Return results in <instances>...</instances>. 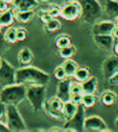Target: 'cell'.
I'll return each mask as SVG.
<instances>
[{"label": "cell", "instance_id": "6da1fadb", "mask_svg": "<svg viewBox=\"0 0 118 132\" xmlns=\"http://www.w3.org/2000/svg\"><path fill=\"white\" fill-rule=\"evenodd\" d=\"M16 83L20 84H44L50 80V75L45 71L31 66H25L16 69Z\"/></svg>", "mask_w": 118, "mask_h": 132}, {"label": "cell", "instance_id": "7a4b0ae2", "mask_svg": "<svg viewBox=\"0 0 118 132\" xmlns=\"http://www.w3.org/2000/svg\"><path fill=\"white\" fill-rule=\"evenodd\" d=\"M27 87L25 84L14 83L2 87L0 90V101L9 104L18 105L26 99Z\"/></svg>", "mask_w": 118, "mask_h": 132}, {"label": "cell", "instance_id": "3957f363", "mask_svg": "<svg viewBox=\"0 0 118 132\" xmlns=\"http://www.w3.org/2000/svg\"><path fill=\"white\" fill-rule=\"evenodd\" d=\"M81 7V18L89 24L96 23L103 14V9L98 0H78Z\"/></svg>", "mask_w": 118, "mask_h": 132}, {"label": "cell", "instance_id": "277c9868", "mask_svg": "<svg viewBox=\"0 0 118 132\" xmlns=\"http://www.w3.org/2000/svg\"><path fill=\"white\" fill-rule=\"evenodd\" d=\"M46 85L44 84H30L27 87L26 99L31 104L34 112L42 110L45 103Z\"/></svg>", "mask_w": 118, "mask_h": 132}, {"label": "cell", "instance_id": "5b68a950", "mask_svg": "<svg viewBox=\"0 0 118 132\" xmlns=\"http://www.w3.org/2000/svg\"><path fill=\"white\" fill-rule=\"evenodd\" d=\"M5 122L7 123L9 130L13 132H21L26 129V125L22 118L17 105L9 104L7 107Z\"/></svg>", "mask_w": 118, "mask_h": 132}, {"label": "cell", "instance_id": "8992f818", "mask_svg": "<svg viewBox=\"0 0 118 132\" xmlns=\"http://www.w3.org/2000/svg\"><path fill=\"white\" fill-rule=\"evenodd\" d=\"M85 106L82 104H79L78 111L75 116L66 120L64 124L63 131H72V132H80L84 131V121H85Z\"/></svg>", "mask_w": 118, "mask_h": 132}, {"label": "cell", "instance_id": "52a82bcc", "mask_svg": "<svg viewBox=\"0 0 118 132\" xmlns=\"http://www.w3.org/2000/svg\"><path fill=\"white\" fill-rule=\"evenodd\" d=\"M63 107L64 102L58 97H52L49 100L45 101L44 104V109L45 112L53 118L59 119L61 118L63 116Z\"/></svg>", "mask_w": 118, "mask_h": 132}, {"label": "cell", "instance_id": "ba28073f", "mask_svg": "<svg viewBox=\"0 0 118 132\" xmlns=\"http://www.w3.org/2000/svg\"><path fill=\"white\" fill-rule=\"evenodd\" d=\"M15 76L16 69L6 59H3L2 65L0 67V85L4 87L16 83Z\"/></svg>", "mask_w": 118, "mask_h": 132}, {"label": "cell", "instance_id": "9c48e42d", "mask_svg": "<svg viewBox=\"0 0 118 132\" xmlns=\"http://www.w3.org/2000/svg\"><path fill=\"white\" fill-rule=\"evenodd\" d=\"M62 18L66 20H75L81 16V7L78 0L66 2V5H64L61 7Z\"/></svg>", "mask_w": 118, "mask_h": 132}, {"label": "cell", "instance_id": "30bf717a", "mask_svg": "<svg viewBox=\"0 0 118 132\" xmlns=\"http://www.w3.org/2000/svg\"><path fill=\"white\" fill-rule=\"evenodd\" d=\"M84 131H108V127L102 117L98 116H90L85 118L84 121Z\"/></svg>", "mask_w": 118, "mask_h": 132}, {"label": "cell", "instance_id": "8fae6325", "mask_svg": "<svg viewBox=\"0 0 118 132\" xmlns=\"http://www.w3.org/2000/svg\"><path fill=\"white\" fill-rule=\"evenodd\" d=\"M93 41L97 46L102 50L113 51L115 38L112 34H94Z\"/></svg>", "mask_w": 118, "mask_h": 132}, {"label": "cell", "instance_id": "7c38bea8", "mask_svg": "<svg viewBox=\"0 0 118 132\" xmlns=\"http://www.w3.org/2000/svg\"><path fill=\"white\" fill-rule=\"evenodd\" d=\"M71 84H72V81L70 80L69 77L59 80L58 84H57L56 96L59 99H61L64 103L70 101V98H71V93H70Z\"/></svg>", "mask_w": 118, "mask_h": 132}, {"label": "cell", "instance_id": "4fadbf2b", "mask_svg": "<svg viewBox=\"0 0 118 132\" xmlns=\"http://www.w3.org/2000/svg\"><path fill=\"white\" fill-rule=\"evenodd\" d=\"M115 26V22L112 20L96 22L92 26V33L93 35L94 34H112Z\"/></svg>", "mask_w": 118, "mask_h": 132}, {"label": "cell", "instance_id": "5bb4252c", "mask_svg": "<svg viewBox=\"0 0 118 132\" xmlns=\"http://www.w3.org/2000/svg\"><path fill=\"white\" fill-rule=\"evenodd\" d=\"M116 71H118V57H109L103 62V72L107 79Z\"/></svg>", "mask_w": 118, "mask_h": 132}, {"label": "cell", "instance_id": "9a60e30c", "mask_svg": "<svg viewBox=\"0 0 118 132\" xmlns=\"http://www.w3.org/2000/svg\"><path fill=\"white\" fill-rule=\"evenodd\" d=\"M13 5L17 10H33L38 7L39 0H14Z\"/></svg>", "mask_w": 118, "mask_h": 132}, {"label": "cell", "instance_id": "2e32d148", "mask_svg": "<svg viewBox=\"0 0 118 132\" xmlns=\"http://www.w3.org/2000/svg\"><path fill=\"white\" fill-rule=\"evenodd\" d=\"M83 93H90V94H95L98 87V79L94 76H90V78L83 82H81Z\"/></svg>", "mask_w": 118, "mask_h": 132}, {"label": "cell", "instance_id": "e0dca14e", "mask_svg": "<svg viewBox=\"0 0 118 132\" xmlns=\"http://www.w3.org/2000/svg\"><path fill=\"white\" fill-rule=\"evenodd\" d=\"M104 11L109 18L115 20L118 18V1L117 0H105Z\"/></svg>", "mask_w": 118, "mask_h": 132}, {"label": "cell", "instance_id": "ac0fdd59", "mask_svg": "<svg viewBox=\"0 0 118 132\" xmlns=\"http://www.w3.org/2000/svg\"><path fill=\"white\" fill-rule=\"evenodd\" d=\"M33 58V54L31 50L28 47H24L19 52L18 54V60L20 62V64L23 65V66H28L31 64V62L32 61Z\"/></svg>", "mask_w": 118, "mask_h": 132}, {"label": "cell", "instance_id": "d6986e66", "mask_svg": "<svg viewBox=\"0 0 118 132\" xmlns=\"http://www.w3.org/2000/svg\"><path fill=\"white\" fill-rule=\"evenodd\" d=\"M78 107L79 104H74L73 102L68 101L66 103H64V107H63V116L64 118L66 120H69L70 118H72L75 116V114L78 111Z\"/></svg>", "mask_w": 118, "mask_h": 132}, {"label": "cell", "instance_id": "ffe728a7", "mask_svg": "<svg viewBox=\"0 0 118 132\" xmlns=\"http://www.w3.org/2000/svg\"><path fill=\"white\" fill-rule=\"evenodd\" d=\"M15 12L12 9H9L0 12V24L4 26H9L12 24L15 19Z\"/></svg>", "mask_w": 118, "mask_h": 132}, {"label": "cell", "instance_id": "44dd1931", "mask_svg": "<svg viewBox=\"0 0 118 132\" xmlns=\"http://www.w3.org/2000/svg\"><path fill=\"white\" fill-rule=\"evenodd\" d=\"M16 20H18L22 23H27L30 20H32L34 17V11L33 10H16L15 11Z\"/></svg>", "mask_w": 118, "mask_h": 132}, {"label": "cell", "instance_id": "7402d4cb", "mask_svg": "<svg viewBox=\"0 0 118 132\" xmlns=\"http://www.w3.org/2000/svg\"><path fill=\"white\" fill-rule=\"evenodd\" d=\"M62 66H63L64 69L66 71V76L69 78L74 77V74H75V72H76L77 68H79L78 65L76 64V62L73 61V60L70 59V58H68V59L65 60L64 63L62 64Z\"/></svg>", "mask_w": 118, "mask_h": 132}, {"label": "cell", "instance_id": "603a6c76", "mask_svg": "<svg viewBox=\"0 0 118 132\" xmlns=\"http://www.w3.org/2000/svg\"><path fill=\"white\" fill-rule=\"evenodd\" d=\"M101 102L104 105H113L116 102V94L112 90H105L101 95Z\"/></svg>", "mask_w": 118, "mask_h": 132}, {"label": "cell", "instance_id": "cb8c5ba5", "mask_svg": "<svg viewBox=\"0 0 118 132\" xmlns=\"http://www.w3.org/2000/svg\"><path fill=\"white\" fill-rule=\"evenodd\" d=\"M90 77V70H89V68H85V67H79L74 74L75 79H77L79 82H83L84 80L88 79Z\"/></svg>", "mask_w": 118, "mask_h": 132}, {"label": "cell", "instance_id": "d4e9b609", "mask_svg": "<svg viewBox=\"0 0 118 132\" xmlns=\"http://www.w3.org/2000/svg\"><path fill=\"white\" fill-rule=\"evenodd\" d=\"M58 54L60 56L65 58V59L71 58V57L76 54V47H75L74 45H72V44H70V45H68V46L59 48Z\"/></svg>", "mask_w": 118, "mask_h": 132}, {"label": "cell", "instance_id": "484cf974", "mask_svg": "<svg viewBox=\"0 0 118 132\" xmlns=\"http://www.w3.org/2000/svg\"><path fill=\"white\" fill-rule=\"evenodd\" d=\"M96 102H97V97L95 96V94H90V93H83L81 104H83L86 108L92 107L94 104H96Z\"/></svg>", "mask_w": 118, "mask_h": 132}, {"label": "cell", "instance_id": "4316f807", "mask_svg": "<svg viewBox=\"0 0 118 132\" xmlns=\"http://www.w3.org/2000/svg\"><path fill=\"white\" fill-rule=\"evenodd\" d=\"M5 39L9 44H14L18 41L17 40V29L13 27H9L4 32Z\"/></svg>", "mask_w": 118, "mask_h": 132}, {"label": "cell", "instance_id": "83f0119b", "mask_svg": "<svg viewBox=\"0 0 118 132\" xmlns=\"http://www.w3.org/2000/svg\"><path fill=\"white\" fill-rule=\"evenodd\" d=\"M55 44L56 46L59 48H62V47H66L68 46L71 44V39L68 35H66V34H62V35L58 36L55 40Z\"/></svg>", "mask_w": 118, "mask_h": 132}, {"label": "cell", "instance_id": "f1b7e54d", "mask_svg": "<svg viewBox=\"0 0 118 132\" xmlns=\"http://www.w3.org/2000/svg\"><path fill=\"white\" fill-rule=\"evenodd\" d=\"M45 28L49 31H55L61 28V23L55 18H53L45 23Z\"/></svg>", "mask_w": 118, "mask_h": 132}, {"label": "cell", "instance_id": "f546056e", "mask_svg": "<svg viewBox=\"0 0 118 132\" xmlns=\"http://www.w3.org/2000/svg\"><path fill=\"white\" fill-rule=\"evenodd\" d=\"M54 74H55V77L58 80H61V79H66V78H68L66 71H65V69H64L62 65L61 66L57 67V68H55Z\"/></svg>", "mask_w": 118, "mask_h": 132}, {"label": "cell", "instance_id": "4dcf8cb0", "mask_svg": "<svg viewBox=\"0 0 118 132\" xmlns=\"http://www.w3.org/2000/svg\"><path fill=\"white\" fill-rule=\"evenodd\" d=\"M70 93H71V95L83 94V90H82L81 83H76V82H72V84H71V87H70Z\"/></svg>", "mask_w": 118, "mask_h": 132}, {"label": "cell", "instance_id": "1f68e13d", "mask_svg": "<svg viewBox=\"0 0 118 132\" xmlns=\"http://www.w3.org/2000/svg\"><path fill=\"white\" fill-rule=\"evenodd\" d=\"M28 37V32L24 28H18L17 29V40L19 42L24 41Z\"/></svg>", "mask_w": 118, "mask_h": 132}, {"label": "cell", "instance_id": "d6a6232c", "mask_svg": "<svg viewBox=\"0 0 118 132\" xmlns=\"http://www.w3.org/2000/svg\"><path fill=\"white\" fill-rule=\"evenodd\" d=\"M47 11H48L49 14L52 16L53 18H56V17L60 16V14H61V7H57V6H52Z\"/></svg>", "mask_w": 118, "mask_h": 132}, {"label": "cell", "instance_id": "836d02e7", "mask_svg": "<svg viewBox=\"0 0 118 132\" xmlns=\"http://www.w3.org/2000/svg\"><path fill=\"white\" fill-rule=\"evenodd\" d=\"M39 18H40V20L44 22V23H46V22H48L51 19H53V17L49 14L48 11L41 10L40 11V13H39Z\"/></svg>", "mask_w": 118, "mask_h": 132}, {"label": "cell", "instance_id": "e575fe53", "mask_svg": "<svg viewBox=\"0 0 118 132\" xmlns=\"http://www.w3.org/2000/svg\"><path fill=\"white\" fill-rule=\"evenodd\" d=\"M108 83L112 86H118V71L112 74L109 78L107 79Z\"/></svg>", "mask_w": 118, "mask_h": 132}, {"label": "cell", "instance_id": "d590c367", "mask_svg": "<svg viewBox=\"0 0 118 132\" xmlns=\"http://www.w3.org/2000/svg\"><path fill=\"white\" fill-rule=\"evenodd\" d=\"M7 44H9V43H7L6 41L4 34L0 32V52H3V51H5L7 48H9Z\"/></svg>", "mask_w": 118, "mask_h": 132}, {"label": "cell", "instance_id": "8d00e7d4", "mask_svg": "<svg viewBox=\"0 0 118 132\" xmlns=\"http://www.w3.org/2000/svg\"><path fill=\"white\" fill-rule=\"evenodd\" d=\"M7 105L5 103L0 101V120L3 118H6V113H7Z\"/></svg>", "mask_w": 118, "mask_h": 132}, {"label": "cell", "instance_id": "74e56055", "mask_svg": "<svg viewBox=\"0 0 118 132\" xmlns=\"http://www.w3.org/2000/svg\"><path fill=\"white\" fill-rule=\"evenodd\" d=\"M82 96L83 94H74L71 95V98H70V101L73 102L74 104H80L81 101H82Z\"/></svg>", "mask_w": 118, "mask_h": 132}, {"label": "cell", "instance_id": "f35d334b", "mask_svg": "<svg viewBox=\"0 0 118 132\" xmlns=\"http://www.w3.org/2000/svg\"><path fill=\"white\" fill-rule=\"evenodd\" d=\"M7 131H10L7 127V123L2 120H0V132H7Z\"/></svg>", "mask_w": 118, "mask_h": 132}, {"label": "cell", "instance_id": "ab89813d", "mask_svg": "<svg viewBox=\"0 0 118 132\" xmlns=\"http://www.w3.org/2000/svg\"><path fill=\"white\" fill-rule=\"evenodd\" d=\"M7 4L9 3L6 0H0V12L6 10L7 9Z\"/></svg>", "mask_w": 118, "mask_h": 132}, {"label": "cell", "instance_id": "60d3db41", "mask_svg": "<svg viewBox=\"0 0 118 132\" xmlns=\"http://www.w3.org/2000/svg\"><path fill=\"white\" fill-rule=\"evenodd\" d=\"M113 52H114V53L118 56V40L117 41H115V43H114V48H113Z\"/></svg>", "mask_w": 118, "mask_h": 132}, {"label": "cell", "instance_id": "b9f144b4", "mask_svg": "<svg viewBox=\"0 0 118 132\" xmlns=\"http://www.w3.org/2000/svg\"><path fill=\"white\" fill-rule=\"evenodd\" d=\"M112 35L115 38V40H118V27L117 26H115V28L114 29V31H113Z\"/></svg>", "mask_w": 118, "mask_h": 132}, {"label": "cell", "instance_id": "7bdbcfd3", "mask_svg": "<svg viewBox=\"0 0 118 132\" xmlns=\"http://www.w3.org/2000/svg\"><path fill=\"white\" fill-rule=\"evenodd\" d=\"M50 131H63V129H60V128H51Z\"/></svg>", "mask_w": 118, "mask_h": 132}, {"label": "cell", "instance_id": "ee69618b", "mask_svg": "<svg viewBox=\"0 0 118 132\" xmlns=\"http://www.w3.org/2000/svg\"><path fill=\"white\" fill-rule=\"evenodd\" d=\"M114 126H115L116 128H118V117L115 119V120H114Z\"/></svg>", "mask_w": 118, "mask_h": 132}, {"label": "cell", "instance_id": "f6af8a7d", "mask_svg": "<svg viewBox=\"0 0 118 132\" xmlns=\"http://www.w3.org/2000/svg\"><path fill=\"white\" fill-rule=\"evenodd\" d=\"M51 0H39V2H44V3H47V2H50Z\"/></svg>", "mask_w": 118, "mask_h": 132}, {"label": "cell", "instance_id": "bcb514c9", "mask_svg": "<svg viewBox=\"0 0 118 132\" xmlns=\"http://www.w3.org/2000/svg\"><path fill=\"white\" fill-rule=\"evenodd\" d=\"M114 22H115V25L118 27V18H116L115 20H114Z\"/></svg>", "mask_w": 118, "mask_h": 132}, {"label": "cell", "instance_id": "7dc6e473", "mask_svg": "<svg viewBox=\"0 0 118 132\" xmlns=\"http://www.w3.org/2000/svg\"><path fill=\"white\" fill-rule=\"evenodd\" d=\"M6 1H7V2L9 4V3H13V1H14V0H6Z\"/></svg>", "mask_w": 118, "mask_h": 132}, {"label": "cell", "instance_id": "c3c4849f", "mask_svg": "<svg viewBox=\"0 0 118 132\" xmlns=\"http://www.w3.org/2000/svg\"><path fill=\"white\" fill-rule=\"evenodd\" d=\"M2 61H3V58L0 56V67H1V65H2Z\"/></svg>", "mask_w": 118, "mask_h": 132}, {"label": "cell", "instance_id": "681fc988", "mask_svg": "<svg viewBox=\"0 0 118 132\" xmlns=\"http://www.w3.org/2000/svg\"><path fill=\"white\" fill-rule=\"evenodd\" d=\"M2 25H1V24H0V31H1V30H2Z\"/></svg>", "mask_w": 118, "mask_h": 132}, {"label": "cell", "instance_id": "f907efd6", "mask_svg": "<svg viewBox=\"0 0 118 132\" xmlns=\"http://www.w3.org/2000/svg\"><path fill=\"white\" fill-rule=\"evenodd\" d=\"M66 2H70V1H74V0H66Z\"/></svg>", "mask_w": 118, "mask_h": 132}]
</instances>
